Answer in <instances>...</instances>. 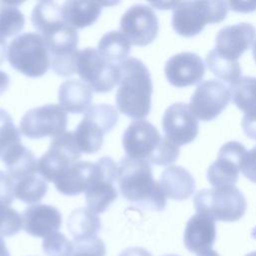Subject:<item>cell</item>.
Segmentation results:
<instances>
[{
    "mask_svg": "<svg viewBox=\"0 0 256 256\" xmlns=\"http://www.w3.org/2000/svg\"><path fill=\"white\" fill-rule=\"evenodd\" d=\"M121 195L134 205L151 211H163L166 196L153 178L151 164L146 160L124 157L118 163L117 178Z\"/></svg>",
    "mask_w": 256,
    "mask_h": 256,
    "instance_id": "cell-1",
    "label": "cell"
},
{
    "mask_svg": "<svg viewBox=\"0 0 256 256\" xmlns=\"http://www.w3.org/2000/svg\"><path fill=\"white\" fill-rule=\"evenodd\" d=\"M119 87L115 101L118 110L126 116L144 119L151 109L153 85L146 65L139 59L131 57L120 66Z\"/></svg>",
    "mask_w": 256,
    "mask_h": 256,
    "instance_id": "cell-2",
    "label": "cell"
},
{
    "mask_svg": "<svg viewBox=\"0 0 256 256\" xmlns=\"http://www.w3.org/2000/svg\"><path fill=\"white\" fill-rule=\"evenodd\" d=\"M10 65L28 77H41L51 66V57L43 37L35 32H25L15 37L8 46Z\"/></svg>",
    "mask_w": 256,
    "mask_h": 256,
    "instance_id": "cell-3",
    "label": "cell"
},
{
    "mask_svg": "<svg viewBox=\"0 0 256 256\" xmlns=\"http://www.w3.org/2000/svg\"><path fill=\"white\" fill-rule=\"evenodd\" d=\"M225 1H182L174 7L172 27L183 37L199 34L206 24L222 22L228 13Z\"/></svg>",
    "mask_w": 256,
    "mask_h": 256,
    "instance_id": "cell-4",
    "label": "cell"
},
{
    "mask_svg": "<svg viewBox=\"0 0 256 256\" xmlns=\"http://www.w3.org/2000/svg\"><path fill=\"white\" fill-rule=\"evenodd\" d=\"M197 213L205 214L216 221L234 222L243 217L247 202L235 186H222L199 190L194 196Z\"/></svg>",
    "mask_w": 256,
    "mask_h": 256,
    "instance_id": "cell-5",
    "label": "cell"
},
{
    "mask_svg": "<svg viewBox=\"0 0 256 256\" xmlns=\"http://www.w3.org/2000/svg\"><path fill=\"white\" fill-rule=\"evenodd\" d=\"M118 121V112L109 104H96L84 113L73 132L76 145L81 153L94 154L100 150L104 135L110 132Z\"/></svg>",
    "mask_w": 256,
    "mask_h": 256,
    "instance_id": "cell-6",
    "label": "cell"
},
{
    "mask_svg": "<svg viewBox=\"0 0 256 256\" xmlns=\"http://www.w3.org/2000/svg\"><path fill=\"white\" fill-rule=\"evenodd\" d=\"M76 73L97 93L111 91L121 77L119 66L108 62L97 49L91 47L78 51Z\"/></svg>",
    "mask_w": 256,
    "mask_h": 256,
    "instance_id": "cell-7",
    "label": "cell"
},
{
    "mask_svg": "<svg viewBox=\"0 0 256 256\" xmlns=\"http://www.w3.org/2000/svg\"><path fill=\"white\" fill-rule=\"evenodd\" d=\"M67 113L56 104H46L27 111L22 117L20 132L31 139L44 137L55 138L65 132Z\"/></svg>",
    "mask_w": 256,
    "mask_h": 256,
    "instance_id": "cell-8",
    "label": "cell"
},
{
    "mask_svg": "<svg viewBox=\"0 0 256 256\" xmlns=\"http://www.w3.org/2000/svg\"><path fill=\"white\" fill-rule=\"evenodd\" d=\"M118 164L111 157L104 156L95 162L93 179L85 192L87 208L101 214L117 199L118 191L114 186Z\"/></svg>",
    "mask_w": 256,
    "mask_h": 256,
    "instance_id": "cell-9",
    "label": "cell"
},
{
    "mask_svg": "<svg viewBox=\"0 0 256 256\" xmlns=\"http://www.w3.org/2000/svg\"><path fill=\"white\" fill-rule=\"evenodd\" d=\"M81 158L73 132H64L53 138L50 147L37 163L38 174L48 182L54 180L68 167Z\"/></svg>",
    "mask_w": 256,
    "mask_h": 256,
    "instance_id": "cell-10",
    "label": "cell"
},
{
    "mask_svg": "<svg viewBox=\"0 0 256 256\" xmlns=\"http://www.w3.org/2000/svg\"><path fill=\"white\" fill-rule=\"evenodd\" d=\"M231 91L224 83L209 79L201 82L190 98V111L201 121L214 120L228 105Z\"/></svg>",
    "mask_w": 256,
    "mask_h": 256,
    "instance_id": "cell-11",
    "label": "cell"
},
{
    "mask_svg": "<svg viewBox=\"0 0 256 256\" xmlns=\"http://www.w3.org/2000/svg\"><path fill=\"white\" fill-rule=\"evenodd\" d=\"M158 18L154 10L144 4L129 7L120 20V32L136 46H147L157 37Z\"/></svg>",
    "mask_w": 256,
    "mask_h": 256,
    "instance_id": "cell-12",
    "label": "cell"
},
{
    "mask_svg": "<svg viewBox=\"0 0 256 256\" xmlns=\"http://www.w3.org/2000/svg\"><path fill=\"white\" fill-rule=\"evenodd\" d=\"M163 136L157 128L144 119L132 121L122 137V145L126 156L150 163L162 142Z\"/></svg>",
    "mask_w": 256,
    "mask_h": 256,
    "instance_id": "cell-13",
    "label": "cell"
},
{
    "mask_svg": "<svg viewBox=\"0 0 256 256\" xmlns=\"http://www.w3.org/2000/svg\"><path fill=\"white\" fill-rule=\"evenodd\" d=\"M247 152L244 145L237 141L225 143L218 152L217 159L207 170V179L214 187L234 186L238 181L241 162Z\"/></svg>",
    "mask_w": 256,
    "mask_h": 256,
    "instance_id": "cell-14",
    "label": "cell"
},
{
    "mask_svg": "<svg viewBox=\"0 0 256 256\" xmlns=\"http://www.w3.org/2000/svg\"><path fill=\"white\" fill-rule=\"evenodd\" d=\"M162 128L165 137L177 146L192 142L199 132L198 120L190 111L188 104L183 102L174 103L165 110Z\"/></svg>",
    "mask_w": 256,
    "mask_h": 256,
    "instance_id": "cell-15",
    "label": "cell"
},
{
    "mask_svg": "<svg viewBox=\"0 0 256 256\" xmlns=\"http://www.w3.org/2000/svg\"><path fill=\"white\" fill-rule=\"evenodd\" d=\"M168 82L178 88L199 83L205 73L201 57L193 52H181L170 57L164 67Z\"/></svg>",
    "mask_w": 256,
    "mask_h": 256,
    "instance_id": "cell-16",
    "label": "cell"
},
{
    "mask_svg": "<svg viewBox=\"0 0 256 256\" xmlns=\"http://www.w3.org/2000/svg\"><path fill=\"white\" fill-rule=\"evenodd\" d=\"M256 40V28L246 22L221 28L215 40V50L232 60L238 58L250 48Z\"/></svg>",
    "mask_w": 256,
    "mask_h": 256,
    "instance_id": "cell-17",
    "label": "cell"
},
{
    "mask_svg": "<svg viewBox=\"0 0 256 256\" xmlns=\"http://www.w3.org/2000/svg\"><path fill=\"white\" fill-rule=\"evenodd\" d=\"M23 229L34 237L46 238L58 232L62 224L60 211L51 205L35 204L27 207L22 214Z\"/></svg>",
    "mask_w": 256,
    "mask_h": 256,
    "instance_id": "cell-18",
    "label": "cell"
},
{
    "mask_svg": "<svg viewBox=\"0 0 256 256\" xmlns=\"http://www.w3.org/2000/svg\"><path fill=\"white\" fill-rule=\"evenodd\" d=\"M216 240V224L211 217L196 213L187 222L184 230V245L195 254L211 250Z\"/></svg>",
    "mask_w": 256,
    "mask_h": 256,
    "instance_id": "cell-19",
    "label": "cell"
},
{
    "mask_svg": "<svg viewBox=\"0 0 256 256\" xmlns=\"http://www.w3.org/2000/svg\"><path fill=\"white\" fill-rule=\"evenodd\" d=\"M95 172V163L77 161L65 169L55 180L58 192L66 196H75L88 189Z\"/></svg>",
    "mask_w": 256,
    "mask_h": 256,
    "instance_id": "cell-20",
    "label": "cell"
},
{
    "mask_svg": "<svg viewBox=\"0 0 256 256\" xmlns=\"http://www.w3.org/2000/svg\"><path fill=\"white\" fill-rule=\"evenodd\" d=\"M104 2L68 0L61 6L64 22L73 29H82L93 25L102 12Z\"/></svg>",
    "mask_w": 256,
    "mask_h": 256,
    "instance_id": "cell-21",
    "label": "cell"
},
{
    "mask_svg": "<svg viewBox=\"0 0 256 256\" xmlns=\"http://www.w3.org/2000/svg\"><path fill=\"white\" fill-rule=\"evenodd\" d=\"M160 186L166 197L181 201L192 196L195 180L188 170L181 166H169L161 174Z\"/></svg>",
    "mask_w": 256,
    "mask_h": 256,
    "instance_id": "cell-22",
    "label": "cell"
},
{
    "mask_svg": "<svg viewBox=\"0 0 256 256\" xmlns=\"http://www.w3.org/2000/svg\"><path fill=\"white\" fill-rule=\"evenodd\" d=\"M92 99V90L81 80H67L59 87V104L66 112L72 114L84 113L89 109Z\"/></svg>",
    "mask_w": 256,
    "mask_h": 256,
    "instance_id": "cell-23",
    "label": "cell"
},
{
    "mask_svg": "<svg viewBox=\"0 0 256 256\" xmlns=\"http://www.w3.org/2000/svg\"><path fill=\"white\" fill-rule=\"evenodd\" d=\"M7 168V173L15 181L37 172V163L33 153L17 142L10 146L0 157Z\"/></svg>",
    "mask_w": 256,
    "mask_h": 256,
    "instance_id": "cell-24",
    "label": "cell"
},
{
    "mask_svg": "<svg viewBox=\"0 0 256 256\" xmlns=\"http://www.w3.org/2000/svg\"><path fill=\"white\" fill-rule=\"evenodd\" d=\"M31 22L42 37L52 35L67 25L62 17L61 7L53 1H40L32 11Z\"/></svg>",
    "mask_w": 256,
    "mask_h": 256,
    "instance_id": "cell-25",
    "label": "cell"
},
{
    "mask_svg": "<svg viewBox=\"0 0 256 256\" xmlns=\"http://www.w3.org/2000/svg\"><path fill=\"white\" fill-rule=\"evenodd\" d=\"M67 228L73 241H82L97 237L101 228L98 215L88 208L73 210L67 220Z\"/></svg>",
    "mask_w": 256,
    "mask_h": 256,
    "instance_id": "cell-26",
    "label": "cell"
},
{
    "mask_svg": "<svg viewBox=\"0 0 256 256\" xmlns=\"http://www.w3.org/2000/svg\"><path fill=\"white\" fill-rule=\"evenodd\" d=\"M97 48L104 59L120 66L128 59L131 43L120 31H109L101 37Z\"/></svg>",
    "mask_w": 256,
    "mask_h": 256,
    "instance_id": "cell-27",
    "label": "cell"
},
{
    "mask_svg": "<svg viewBox=\"0 0 256 256\" xmlns=\"http://www.w3.org/2000/svg\"><path fill=\"white\" fill-rule=\"evenodd\" d=\"M229 88L233 103L244 114L256 112V77H240Z\"/></svg>",
    "mask_w": 256,
    "mask_h": 256,
    "instance_id": "cell-28",
    "label": "cell"
},
{
    "mask_svg": "<svg viewBox=\"0 0 256 256\" xmlns=\"http://www.w3.org/2000/svg\"><path fill=\"white\" fill-rule=\"evenodd\" d=\"M206 64L216 77L227 82L230 86L240 78L241 66L239 61L227 58L215 49L207 54Z\"/></svg>",
    "mask_w": 256,
    "mask_h": 256,
    "instance_id": "cell-29",
    "label": "cell"
},
{
    "mask_svg": "<svg viewBox=\"0 0 256 256\" xmlns=\"http://www.w3.org/2000/svg\"><path fill=\"white\" fill-rule=\"evenodd\" d=\"M48 186L38 174H33L15 181V197L27 204H36L46 195Z\"/></svg>",
    "mask_w": 256,
    "mask_h": 256,
    "instance_id": "cell-30",
    "label": "cell"
},
{
    "mask_svg": "<svg viewBox=\"0 0 256 256\" xmlns=\"http://www.w3.org/2000/svg\"><path fill=\"white\" fill-rule=\"evenodd\" d=\"M18 4L0 1V34L3 37H12L24 28L25 18Z\"/></svg>",
    "mask_w": 256,
    "mask_h": 256,
    "instance_id": "cell-31",
    "label": "cell"
},
{
    "mask_svg": "<svg viewBox=\"0 0 256 256\" xmlns=\"http://www.w3.org/2000/svg\"><path fill=\"white\" fill-rule=\"evenodd\" d=\"M21 142L20 131L14 125L9 113L0 108V157L13 144Z\"/></svg>",
    "mask_w": 256,
    "mask_h": 256,
    "instance_id": "cell-32",
    "label": "cell"
},
{
    "mask_svg": "<svg viewBox=\"0 0 256 256\" xmlns=\"http://www.w3.org/2000/svg\"><path fill=\"white\" fill-rule=\"evenodd\" d=\"M22 227V216L10 205L0 203V237L16 235Z\"/></svg>",
    "mask_w": 256,
    "mask_h": 256,
    "instance_id": "cell-33",
    "label": "cell"
},
{
    "mask_svg": "<svg viewBox=\"0 0 256 256\" xmlns=\"http://www.w3.org/2000/svg\"><path fill=\"white\" fill-rule=\"evenodd\" d=\"M42 249L47 256H71L73 242L62 233L55 232L43 239Z\"/></svg>",
    "mask_w": 256,
    "mask_h": 256,
    "instance_id": "cell-34",
    "label": "cell"
},
{
    "mask_svg": "<svg viewBox=\"0 0 256 256\" xmlns=\"http://www.w3.org/2000/svg\"><path fill=\"white\" fill-rule=\"evenodd\" d=\"M179 146L170 141L167 137H163L162 142L156 153L150 160V164L159 166H167L175 162L179 156Z\"/></svg>",
    "mask_w": 256,
    "mask_h": 256,
    "instance_id": "cell-35",
    "label": "cell"
},
{
    "mask_svg": "<svg viewBox=\"0 0 256 256\" xmlns=\"http://www.w3.org/2000/svg\"><path fill=\"white\" fill-rule=\"evenodd\" d=\"M72 242L73 252L71 256H105L106 254V246L99 237Z\"/></svg>",
    "mask_w": 256,
    "mask_h": 256,
    "instance_id": "cell-36",
    "label": "cell"
},
{
    "mask_svg": "<svg viewBox=\"0 0 256 256\" xmlns=\"http://www.w3.org/2000/svg\"><path fill=\"white\" fill-rule=\"evenodd\" d=\"M15 182L12 177L4 171H0V203L10 205L15 197Z\"/></svg>",
    "mask_w": 256,
    "mask_h": 256,
    "instance_id": "cell-37",
    "label": "cell"
},
{
    "mask_svg": "<svg viewBox=\"0 0 256 256\" xmlns=\"http://www.w3.org/2000/svg\"><path fill=\"white\" fill-rule=\"evenodd\" d=\"M240 171L248 180L256 183V145L244 154Z\"/></svg>",
    "mask_w": 256,
    "mask_h": 256,
    "instance_id": "cell-38",
    "label": "cell"
},
{
    "mask_svg": "<svg viewBox=\"0 0 256 256\" xmlns=\"http://www.w3.org/2000/svg\"><path fill=\"white\" fill-rule=\"evenodd\" d=\"M244 133L251 139L256 140V112L244 114L241 122Z\"/></svg>",
    "mask_w": 256,
    "mask_h": 256,
    "instance_id": "cell-39",
    "label": "cell"
},
{
    "mask_svg": "<svg viewBox=\"0 0 256 256\" xmlns=\"http://www.w3.org/2000/svg\"><path fill=\"white\" fill-rule=\"evenodd\" d=\"M228 7L236 12H251L256 10V1H229Z\"/></svg>",
    "mask_w": 256,
    "mask_h": 256,
    "instance_id": "cell-40",
    "label": "cell"
},
{
    "mask_svg": "<svg viewBox=\"0 0 256 256\" xmlns=\"http://www.w3.org/2000/svg\"><path fill=\"white\" fill-rule=\"evenodd\" d=\"M119 256H152L151 253L142 247H129L123 250ZM164 256H179L175 254H168Z\"/></svg>",
    "mask_w": 256,
    "mask_h": 256,
    "instance_id": "cell-41",
    "label": "cell"
},
{
    "mask_svg": "<svg viewBox=\"0 0 256 256\" xmlns=\"http://www.w3.org/2000/svg\"><path fill=\"white\" fill-rule=\"evenodd\" d=\"M9 83H10V79H9L8 74L6 72L0 70V95L7 90Z\"/></svg>",
    "mask_w": 256,
    "mask_h": 256,
    "instance_id": "cell-42",
    "label": "cell"
},
{
    "mask_svg": "<svg viewBox=\"0 0 256 256\" xmlns=\"http://www.w3.org/2000/svg\"><path fill=\"white\" fill-rule=\"evenodd\" d=\"M7 43L5 40V37H3L0 34V65L3 63L7 56Z\"/></svg>",
    "mask_w": 256,
    "mask_h": 256,
    "instance_id": "cell-43",
    "label": "cell"
},
{
    "mask_svg": "<svg viewBox=\"0 0 256 256\" xmlns=\"http://www.w3.org/2000/svg\"><path fill=\"white\" fill-rule=\"evenodd\" d=\"M152 6L158 8V9H170L173 8L178 4V2H156V3H150Z\"/></svg>",
    "mask_w": 256,
    "mask_h": 256,
    "instance_id": "cell-44",
    "label": "cell"
},
{
    "mask_svg": "<svg viewBox=\"0 0 256 256\" xmlns=\"http://www.w3.org/2000/svg\"><path fill=\"white\" fill-rule=\"evenodd\" d=\"M0 256H10V253L6 247V243L2 237H0Z\"/></svg>",
    "mask_w": 256,
    "mask_h": 256,
    "instance_id": "cell-45",
    "label": "cell"
},
{
    "mask_svg": "<svg viewBox=\"0 0 256 256\" xmlns=\"http://www.w3.org/2000/svg\"><path fill=\"white\" fill-rule=\"evenodd\" d=\"M197 256H219V254L215 250L211 249V250H208V251L203 252L201 254H198Z\"/></svg>",
    "mask_w": 256,
    "mask_h": 256,
    "instance_id": "cell-46",
    "label": "cell"
},
{
    "mask_svg": "<svg viewBox=\"0 0 256 256\" xmlns=\"http://www.w3.org/2000/svg\"><path fill=\"white\" fill-rule=\"evenodd\" d=\"M252 53H253V57H254V60L256 62V40L253 44V47H252Z\"/></svg>",
    "mask_w": 256,
    "mask_h": 256,
    "instance_id": "cell-47",
    "label": "cell"
},
{
    "mask_svg": "<svg viewBox=\"0 0 256 256\" xmlns=\"http://www.w3.org/2000/svg\"><path fill=\"white\" fill-rule=\"evenodd\" d=\"M245 256H256V251H254V252H250V253L246 254Z\"/></svg>",
    "mask_w": 256,
    "mask_h": 256,
    "instance_id": "cell-48",
    "label": "cell"
},
{
    "mask_svg": "<svg viewBox=\"0 0 256 256\" xmlns=\"http://www.w3.org/2000/svg\"><path fill=\"white\" fill-rule=\"evenodd\" d=\"M255 231H256V229H255ZM254 237H255V238H256V235H255V236H254Z\"/></svg>",
    "mask_w": 256,
    "mask_h": 256,
    "instance_id": "cell-49",
    "label": "cell"
}]
</instances>
